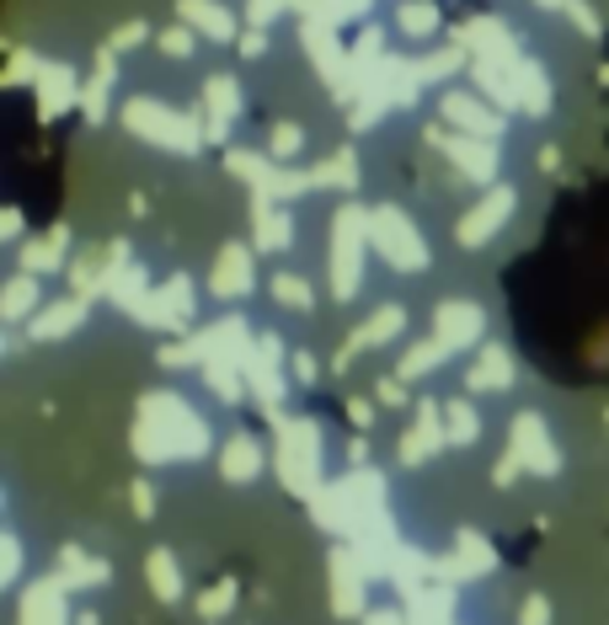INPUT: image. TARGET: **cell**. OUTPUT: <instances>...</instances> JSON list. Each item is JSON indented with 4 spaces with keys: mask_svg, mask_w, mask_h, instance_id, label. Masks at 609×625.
Returning a JSON list of instances; mask_svg holds the SVG:
<instances>
[{
    "mask_svg": "<svg viewBox=\"0 0 609 625\" xmlns=\"http://www.w3.org/2000/svg\"><path fill=\"white\" fill-rule=\"evenodd\" d=\"M449 364V353L433 342V337H423V342H412L401 359H396V375L407 379V385H418V379H427V375H438Z\"/></svg>",
    "mask_w": 609,
    "mask_h": 625,
    "instance_id": "cell-39",
    "label": "cell"
},
{
    "mask_svg": "<svg viewBox=\"0 0 609 625\" xmlns=\"http://www.w3.org/2000/svg\"><path fill=\"white\" fill-rule=\"evenodd\" d=\"M300 241V214L295 203H273L268 192H251V247L262 257H284Z\"/></svg>",
    "mask_w": 609,
    "mask_h": 625,
    "instance_id": "cell-19",
    "label": "cell"
},
{
    "mask_svg": "<svg viewBox=\"0 0 609 625\" xmlns=\"http://www.w3.org/2000/svg\"><path fill=\"white\" fill-rule=\"evenodd\" d=\"M203 295H198V284L187 278V273H172V278H156V289L145 295V305L134 311L139 326H150V332H172V337H192L203 321Z\"/></svg>",
    "mask_w": 609,
    "mask_h": 625,
    "instance_id": "cell-8",
    "label": "cell"
},
{
    "mask_svg": "<svg viewBox=\"0 0 609 625\" xmlns=\"http://www.w3.org/2000/svg\"><path fill=\"white\" fill-rule=\"evenodd\" d=\"M44 305H49V300H44V278L16 267V273L5 278V289H0V321H5V326H27Z\"/></svg>",
    "mask_w": 609,
    "mask_h": 625,
    "instance_id": "cell-30",
    "label": "cell"
},
{
    "mask_svg": "<svg viewBox=\"0 0 609 625\" xmlns=\"http://www.w3.org/2000/svg\"><path fill=\"white\" fill-rule=\"evenodd\" d=\"M128 449L139 465H198L214 449V423L209 412H198V401L183 396L177 385L166 390H145L139 407H134V423H128Z\"/></svg>",
    "mask_w": 609,
    "mask_h": 625,
    "instance_id": "cell-1",
    "label": "cell"
},
{
    "mask_svg": "<svg viewBox=\"0 0 609 625\" xmlns=\"http://www.w3.org/2000/svg\"><path fill=\"white\" fill-rule=\"evenodd\" d=\"M22 566H27V546L16 529H5V566H0V588H16L22 583Z\"/></svg>",
    "mask_w": 609,
    "mask_h": 625,
    "instance_id": "cell-46",
    "label": "cell"
},
{
    "mask_svg": "<svg viewBox=\"0 0 609 625\" xmlns=\"http://www.w3.org/2000/svg\"><path fill=\"white\" fill-rule=\"evenodd\" d=\"M177 22H187L198 38L209 43H236L241 27H236V11L225 0H177Z\"/></svg>",
    "mask_w": 609,
    "mask_h": 625,
    "instance_id": "cell-28",
    "label": "cell"
},
{
    "mask_svg": "<svg viewBox=\"0 0 609 625\" xmlns=\"http://www.w3.org/2000/svg\"><path fill=\"white\" fill-rule=\"evenodd\" d=\"M497 572V546H492L482 529H455L449 535V557H444V577L449 583H476V577H492Z\"/></svg>",
    "mask_w": 609,
    "mask_h": 625,
    "instance_id": "cell-24",
    "label": "cell"
},
{
    "mask_svg": "<svg viewBox=\"0 0 609 625\" xmlns=\"http://www.w3.org/2000/svg\"><path fill=\"white\" fill-rule=\"evenodd\" d=\"M236 593H241L236 577H220L214 588H203V593H198V621H225V615L236 610Z\"/></svg>",
    "mask_w": 609,
    "mask_h": 625,
    "instance_id": "cell-42",
    "label": "cell"
},
{
    "mask_svg": "<svg viewBox=\"0 0 609 625\" xmlns=\"http://www.w3.org/2000/svg\"><path fill=\"white\" fill-rule=\"evenodd\" d=\"M128 498H134V518H156V482L150 476H139L128 487Z\"/></svg>",
    "mask_w": 609,
    "mask_h": 625,
    "instance_id": "cell-53",
    "label": "cell"
},
{
    "mask_svg": "<svg viewBox=\"0 0 609 625\" xmlns=\"http://www.w3.org/2000/svg\"><path fill=\"white\" fill-rule=\"evenodd\" d=\"M438 449H449L444 401L423 396V401H412V428H407V434H401V443H396V460H401V465H427Z\"/></svg>",
    "mask_w": 609,
    "mask_h": 625,
    "instance_id": "cell-20",
    "label": "cell"
},
{
    "mask_svg": "<svg viewBox=\"0 0 609 625\" xmlns=\"http://www.w3.org/2000/svg\"><path fill=\"white\" fill-rule=\"evenodd\" d=\"M246 390L257 401V412L268 423L289 417V396H295V375H289V348L278 332H257V348L246 359Z\"/></svg>",
    "mask_w": 609,
    "mask_h": 625,
    "instance_id": "cell-7",
    "label": "cell"
},
{
    "mask_svg": "<svg viewBox=\"0 0 609 625\" xmlns=\"http://www.w3.org/2000/svg\"><path fill=\"white\" fill-rule=\"evenodd\" d=\"M369 209L343 203L332 214V247H326V289L337 305H353L369 284Z\"/></svg>",
    "mask_w": 609,
    "mask_h": 625,
    "instance_id": "cell-4",
    "label": "cell"
},
{
    "mask_svg": "<svg viewBox=\"0 0 609 625\" xmlns=\"http://www.w3.org/2000/svg\"><path fill=\"white\" fill-rule=\"evenodd\" d=\"M343 412H348V423H353L359 434H369V428H374V417H380V401H374V396H348V407H343Z\"/></svg>",
    "mask_w": 609,
    "mask_h": 625,
    "instance_id": "cell-51",
    "label": "cell"
},
{
    "mask_svg": "<svg viewBox=\"0 0 609 625\" xmlns=\"http://www.w3.org/2000/svg\"><path fill=\"white\" fill-rule=\"evenodd\" d=\"M262 150H268L278 166H295V161L304 155V128L300 124H273V128H268V145H262Z\"/></svg>",
    "mask_w": 609,
    "mask_h": 625,
    "instance_id": "cell-43",
    "label": "cell"
},
{
    "mask_svg": "<svg viewBox=\"0 0 609 625\" xmlns=\"http://www.w3.org/2000/svg\"><path fill=\"white\" fill-rule=\"evenodd\" d=\"M519 625H556V604H550L546 593H524V604H519Z\"/></svg>",
    "mask_w": 609,
    "mask_h": 625,
    "instance_id": "cell-50",
    "label": "cell"
},
{
    "mask_svg": "<svg viewBox=\"0 0 609 625\" xmlns=\"http://www.w3.org/2000/svg\"><path fill=\"white\" fill-rule=\"evenodd\" d=\"M257 257H262V251L251 247V241H225V247L214 251V262H209L203 289H209L214 300H225V305L251 300V295H257Z\"/></svg>",
    "mask_w": 609,
    "mask_h": 625,
    "instance_id": "cell-12",
    "label": "cell"
},
{
    "mask_svg": "<svg viewBox=\"0 0 609 625\" xmlns=\"http://www.w3.org/2000/svg\"><path fill=\"white\" fill-rule=\"evenodd\" d=\"M80 326H91V300L86 295H64V300H49L22 332H27V342L44 348V342H70Z\"/></svg>",
    "mask_w": 609,
    "mask_h": 625,
    "instance_id": "cell-25",
    "label": "cell"
},
{
    "mask_svg": "<svg viewBox=\"0 0 609 625\" xmlns=\"http://www.w3.org/2000/svg\"><path fill=\"white\" fill-rule=\"evenodd\" d=\"M390 22H396V33H401V38H412V43H427V38L444 27V16H438V5H433V0H401Z\"/></svg>",
    "mask_w": 609,
    "mask_h": 625,
    "instance_id": "cell-38",
    "label": "cell"
},
{
    "mask_svg": "<svg viewBox=\"0 0 609 625\" xmlns=\"http://www.w3.org/2000/svg\"><path fill=\"white\" fill-rule=\"evenodd\" d=\"M438 118H444V128H460V134H476V139H502V128H508L497 102L482 91H465V86H449L438 97Z\"/></svg>",
    "mask_w": 609,
    "mask_h": 625,
    "instance_id": "cell-17",
    "label": "cell"
},
{
    "mask_svg": "<svg viewBox=\"0 0 609 625\" xmlns=\"http://www.w3.org/2000/svg\"><path fill=\"white\" fill-rule=\"evenodd\" d=\"M535 5H546V11H556V5H567V0H535Z\"/></svg>",
    "mask_w": 609,
    "mask_h": 625,
    "instance_id": "cell-60",
    "label": "cell"
},
{
    "mask_svg": "<svg viewBox=\"0 0 609 625\" xmlns=\"http://www.w3.org/2000/svg\"><path fill=\"white\" fill-rule=\"evenodd\" d=\"M54 572H60L64 583L80 593V588H108L113 583V562H102L97 551H86V546H60V557H54Z\"/></svg>",
    "mask_w": 609,
    "mask_h": 625,
    "instance_id": "cell-31",
    "label": "cell"
},
{
    "mask_svg": "<svg viewBox=\"0 0 609 625\" xmlns=\"http://www.w3.org/2000/svg\"><path fill=\"white\" fill-rule=\"evenodd\" d=\"M145 38H150V27H145V22H123L119 33H113V43H108V49H113V54H123V49H139Z\"/></svg>",
    "mask_w": 609,
    "mask_h": 625,
    "instance_id": "cell-56",
    "label": "cell"
},
{
    "mask_svg": "<svg viewBox=\"0 0 609 625\" xmlns=\"http://www.w3.org/2000/svg\"><path fill=\"white\" fill-rule=\"evenodd\" d=\"M326 460H332V434H326L321 417H310V412L295 417L289 412L284 423H273V471H278V482H284L289 498L310 502L332 482Z\"/></svg>",
    "mask_w": 609,
    "mask_h": 625,
    "instance_id": "cell-3",
    "label": "cell"
},
{
    "mask_svg": "<svg viewBox=\"0 0 609 625\" xmlns=\"http://www.w3.org/2000/svg\"><path fill=\"white\" fill-rule=\"evenodd\" d=\"M401 610H407V625H460V583L427 577L401 593Z\"/></svg>",
    "mask_w": 609,
    "mask_h": 625,
    "instance_id": "cell-22",
    "label": "cell"
},
{
    "mask_svg": "<svg viewBox=\"0 0 609 625\" xmlns=\"http://www.w3.org/2000/svg\"><path fill=\"white\" fill-rule=\"evenodd\" d=\"M304 508H310V518H315L326 535H337V540H364L374 529L396 524V518H390V476L374 471V465H348L343 476H332Z\"/></svg>",
    "mask_w": 609,
    "mask_h": 625,
    "instance_id": "cell-2",
    "label": "cell"
},
{
    "mask_svg": "<svg viewBox=\"0 0 609 625\" xmlns=\"http://www.w3.org/2000/svg\"><path fill=\"white\" fill-rule=\"evenodd\" d=\"M33 91H38V118H44V124L64 118V113L80 102V80H75V70L64 60H44V75L33 80Z\"/></svg>",
    "mask_w": 609,
    "mask_h": 625,
    "instance_id": "cell-27",
    "label": "cell"
},
{
    "mask_svg": "<svg viewBox=\"0 0 609 625\" xmlns=\"http://www.w3.org/2000/svg\"><path fill=\"white\" fill-rule=\"evenodd\" d=\"M113 86H119V54L102 49V54H97V70H91V80L80 86V108H86V124L91 128L108 118V108H113Z\"/></svg>",
    "mask_w": 609,
    "mask_h": 625,
    "instance_id": "cell-33",
    "label": "cell"
},
{
    "mask_svg": "<svg viewBox=\"0 0 609 625\" xmlns=\"http://www.w3.org/2000/svg\"><path fill=\"white\" fill-rule=\"evenodd\" d=\"M369 247L374 257L396 273V278H423L433 273V247H427V230L401 209V203H369Z\"/></svg>",
    "mask_w": 609,
    "mask_h": 625,
    "instance_id": "cell-5",
    "label": "cell"
},
{
    "mask_svg": "<svg viewBox=\"0 0 609 625\" xmlns=\"http://www.w3.org/2000/svg\"><path fill=\"white\" fill-rule=\"evenodd\" d=\"M567 16L577 22V33H583V38H599V16H594V5H588V0H567Z\"/></svg>",
    "mask_w": 609,
    "mask_h": 625,
    "instance_id": "cell-55",
    "label": "cell"
},
{
    "mask_svg": "<svg viewBox=\"0 0 609 625\" xmlns=\"http://www.w3.org/2000/svg\"><path fill=\"white\" fill-rule=\"evenodd\" d=\"M268 295H273V305L289 315H310L315 311V289H310V278L295 273V267H278L273 278H268Z\"/></svg>",
    "mask_w": 609,
    "mask_h": 625,
    "instance_id": "cell-37",
    "label": "cell"
},
{
    "mask_svg": "<svg viewBox=\"0 0 609 625\" xmlns=\"http://www.w3.org/2000/svg\"><path fill=\"white\" fill-rule=\"evenodd\" d=\"M508 449L519 454L524 476H540V482L561 476V465H567L561 460V438H556V428H550V417L540 407H519L508 417Z\"/></svg>",
    "mask_w": 609,
    "mask_h": 625,
    "instance_id": "cell-9",
    "label": "cell"
},
{
    "mask_svg": "<svg viewBox=\"0 0 609 625\" xmlns=\"http://www.w3.org/2000/svg\"><path fill=\"white\" fill-rule=\"evenodd\" d=\"M22 230H27V220H22V209H16V203H11V209H5V214H0V247H22Z\"/></svg>",
    "mask_w": 609,
    "mask_h": 625,
    "instance_id": "cell-54",
    "label": "cell"
},
{
    "mask_svg": "<svg viewBox=\"0 0 609 625\" xmlns=\"http://www.w3.org/2000/svg\"><path fill=\"white\" fill-rule=\"evenodd\" d=\"M289 375H295L300 390H315V385H321V359H315L310 348H289Z\"/></svg>",
    "mask_w": 609,
    "mask_h": 625,
    "instance_id": "cell-48",
    "label": "cell"
},
{
    "mask_svg": "<svg viewBox=\"0 0 609 625\" xmlns=\"http://www.w3.org/2000/svg\"><path fill=\"white\" fill-rule=\"evenodd\" d=\"M407 326H412V311L401 305V300H385V305H374V311L353 326V337H348V348L332 359V370L343 375L348 364H353V353H380V348H390V342H401L407 337Z\"/></svg>",
    "mask_w": 609,
    "mask_h": 625,
    "instance_id": "cell-14",
    "label": "cell"
},
{
    "mask_svg": "<svg viewBox=\"0 0 609 625\" xmlns=\"http://www.w3.org/2000/svg\"><path fill=\"white\" fill-rule=\"evenodd\" d=\"M268 465H273V443H262L251 428L225 434L220 454H214V471H220L225 487H257V482L268 476Z\"/></svg>",
    "mask_w": 609,
    "mask_h": 625,
    "instance_id": "cell-16",
    "label": "cell"
},
{
    "mask_svg": "<svg viewBox=\"0 0 609 625\" xmlns=\"http://www.w3.org/2000/svg\"><path fill=\"white\" fill-rule=\"evenodd\" d=\"M550 75L540 70L535 60H519L513 64V113H524V118H546L550 113Z\"/></svg>",
    "mask_w": 609,
    "mask_h": 625,
    "instance_id": "cell-32",
    "label": "cell"
},
{
    "mask_svg": "<svg viewBox=\"0 0 609 625\" xmlns=\"http://www.w3.org/2000/svg\"><path fill=\"white\" fill-rule=\"evenodd\" d=\"M460 49H465L471 60H492V64L524 60V54H519V38H513V27H508L502 16H476V22H465V27H460Z\"/></svg>",
    "mask_w": 609,
    "mask_h": 625,
    "instance_id": "cell-26",
    "label": "cell"
},
{
    "mask_svg": "<svg viewBox=\"0 0 609 625\" xmlns=\"http://www.w3.org/2000/svg\"><path fill=\"white\" fill-rule=\"evenodd\" d=\"M119 118L134 139H145V145H156V150H166V155H187V161H192V155L203 150V139H209L192 113L161 102V97H123Z\"/></svg>",
    "mask_w": 609,
    "mask_h": 625,
    "instance_id": "cell-6",
    "label": "cell"
},
{
    "mask_svg": "<svg viewBox=\"0 0 609 625\" xmlns=\"http://www.w3.org/2000/svg\"><path fill=\"white\" fill-rule=\"evenodd\" d=\"M487 326H492L487 305H482V300H465V295L438 300L433 315H427V337H433L449 359H465L471 348H482V342H487Z\"/></svg>",
    "mask_w": 609,
    "mask_h": 625,
    "instance_id": "cell-10",
    "label": "cell"
},
{
    "mask_svg": "<svg viewBox=\"0 0 609 625\" xmlns=\"http://www.w3.org/2000/svg\"><path fill=\"white\" fill-rule=\"evenodd\" d=\"M310 177H315V188L359 192V177H364V172H359V150H337V155H326Z\"/></svg>",
    "mask_w": 609,
    "mask_h": 625,
    "instance_id": "cell-40",
    "label": "cell"
},
{
    "mask_svg": "<svg viewBox=\"0 0 609 625\" xmlns=\"http://www.w3.org/2000/svg\"><path fill=\"white\" fill-rule=\"evenodd\" d=\"M203 113H209V118H203V134H209L214 145H225L231 128L246 118V91L231 70H214V75L203 80Z\"/></svg>",
    "mask_w": 609,
    "mask_h": 625,
    "instance_id": "cell-21",
    "label": "cell"
},
{
    "mask_svg": "<svg viewBox=\"0 0 609 625\" xmlns=\"http://www.w3.org/2000/svg\"><path fill=\"white\" fill-rule=\"evenodd\" d=\"M70 593H75V588L49 566L44 577H33V583L16 593V625H75Z\"/></svg>",
    "mask_w": 609,
    "mask_h": 625,
    "instance_id": "cell-18",
    "label": "cell"
},
{
    "mask_svg": "<svg viewBox=\"0 0 609 625\" xmlns=\"http://www.w3.org/2000/svg\"><path fill=\"white\" fill-rule=\"evenodd\" d=\"M374 401H380L385 412H401V407H412V396H407V379H401V375H380V379H374Z\"/></svg>",
    "mask_w": 609,
    "mask_h": 625,
    "instance_id": "cell-49",
    "label": "cell"
},
{
    "mask_svg": "<svg viewBox=\"0 0 609 625\" xmlns=\"http://www.w3.org/2000/svg\"><path fill=\"white\" fill-rule=\"evenodd\" d=\"M444 423H449V449H476V443L487 438V417H482L476 396L444 401Z\"/></svg>",
    "mask_w": 609,
    "mask_h": 625,
    "instance_id": "cell-35",
    "label": "cell"
},
{
    "mask_svg": "<svg viewBox=\"0 0 609 625\" xmlns=\"http://www.w3.org/2000/svg\"><path fill=\"white\" fill-rule=\"evenodd\" d=\"M455 70H465V49H438L433 60H427V54L418 60V80H423V86H444Z\"/></svg>",
    "mask_w": 609,
    "mask_h": 625,
    "instance_id": "cell-44",
    "label": "cell"
},
{
    "mask_svg": "<svg viewBox=\"0 0 609 625\" xmlns=\"http://www.w3.org/2000/svg\"><path fill=\"white\" fill-rule=\"evenodd\" d=\"M348 465H369V434L348 438Z\"/></svg>",
    "mask_w": 609,
    "mask_h": 625,
    "instance_id": "cell-59",
    "label": "cell"
},
{
    "mask_svg": "<svg viewBox=\"0 0 609 625\" xmlns=\"http://www.w3.org/2000/svg\"><path fill=\"white\" fill-rule=\"evenodd\" d=\"M273 166H278V161H273L268 150H246V145H231V155H225V172L241 177L246 188H262V183L273 177Z\"/></svg>",
    "mask_w": 609,
    "mask_h": 625,
    "instance_id": "cell-41",
    "label": "cell"
},
{
    "mask_svg": "<svg viewBox=\"0 0 609 625\" xmlns=\"http://www.w3.org/2000/svg\"><path fill=\"white\" fill-rule=\"evenodd\" d=\"M433 145L449 155V166H455L460 177H471V183H482V188H492L497 172H502L497 139H476V134H460V128H433Z\"/></svg>",
    "mask_w": 609,
    "mask_h": 625,
    "instance_id": "cell-15",
    "label": "cell"
},
{
    "mask_svg": "<svg viewBox=\"0 0 609 625\" xmlns=\"http://www.w3.org/2000/svg\"><path fill=\"white\" fill-rule=\"evenodd\" d=\"M198 379H203V390H209L225 412H236L246 396H251V390H246V370H241V364H220V359H209V364L198 370Z\"/></svg>",
    "mask_w": 609,
    "mask_h": 625,
    "instance_id": "cell-36",
    "label": "cell"
},
{
    "mask_svg": "<svg viewBox=\"0 0 609 625\" xmlns=\"http://www.w3.org/2000/svg\"><path fill=\"white\" fill-rule=\"evenodd\" d=\"M326 577H332V615L343 621H364L369 615V566L353 546H332L326 557Z\"/></svg>",
    "mask_w": 609,
    "mask_h": 625,
    "instance_id": "cell-13",
    "label": "cell"
},
{
    "mask_svg": "<svg viewBox=\"0 0 609 625\" xmlns=\"http://www.w3.org/2000/svg\"><path fill=\"white\" fill-rule=\"evenodd\" d=\"M364 625H407V610L401 604H385V610H369Z\"/></svg>",
    "mask_w": 609,
    "mask_h": 625,
    "instance_id": "cell-58",
    "label": "cell"
},
{
    "mask_svg": "<svg viewBox=\"0 0 609 625\" xmlns=\"http://www.w3.org/2000/svg\"><path fill=\"white\" fill-rule=\"evenodd\" d=\"M519 214V188L513 183H492L460 220H455V247L460 251H482L492 247L502 230H508V220Z\"/></svg>",
    "mask_w": 609,
    "mask_h": 625,
    "instance_id": "cell-11",
    "label": "cell"
},
{
    "mask_svg": "<svg viewBox=\"0 0 609 625\" xmlns=\"http://www.w3.org/2000/svg\"><path fill=\"white\" fill-rule=\"evenodd\" d=\"M519 476H524L519 454H513V449H508V454H497V465H492V487H497V492H508V487H519Z\"/></svg>",
    "mask_w": 609,
    "mask_h": 625,
    "instance_id": "cell-52",
    "label": "cell"
},
{
    "mask_svg": "<svg viewBox=\"0 0 609 625\" xmlns=\"http://www.w3.org/2000/svg\"><path fill=\"white\" fill-rule=\"evenodd\" d=\"M145 583H150V593H156L161 604H183L187 577H183V562L172 557V546H150V557H145Z\"/></svg>",
    "mask_w": 609,
    "mask_h": 625,
    "instance_id": "cell-34",
    "label": "cell"
},
{
    "mask_svg": "<svg viewBox=\"0 0 609 625\" xmlns=\"http://www.w3.org/2000/svg\"><path fill=\"white\" fill-rule=\"evenodd\" d=\"M513 379H519L513 348L487 337V342L471 353V364H465V396H502V390H513Z\"/></svg>",
    "mask_w": 609,
    "mask_h": 625,
    "instance_id": "cell-23",
    "label": "cell"
},
{
    "mask_svg": "<svg viewBox=\"0 0 609 625\" xmlns=\"http://www.w3.org/2000/svg\"><path fill=\"white\" fill-rule=\"evenodd\" d=\"M236 43H241V60H262V54H268V33H262V27H251V33H241Z\"/></svg>",
    "mask_w": 609,
    "mask_h": 625,
    "instance_id": "cell-57",
    "label": "cell"
},
{
    "mask_svg": "<svg viewBox=\"0 0 609 625\" xmlns=\"http://www.w3.org/2000/svg\"><path fill=\"white\" fill-rule=\"evenodd\" d=\"M156 49H161L166 60H192V54H198V33H192L187 22H177V27H161V33H156Z\"/></svg>",
    "mask_w": 609,
    "mask_h": 625,
    "instance_id": "cell-45",
    "label": "cell"
},
{
    "mask_svg": "<svg viewBox=\"0 0 609 625\" xmlns=\"http://www.w3.org/2000/svg\"><path fill=\"white\" fill-rule=\"evenodd\" d=\"M70 225H54L49 236H33V241H22L16 247V267L22 273H38V278H54L64 273V262H70Z\"/></svg>",
    "mask_w": 609,
    "mask_h": 625,
    "instance_id": "cell-29",
    "label": "cell"
},
{
    "mask_svg": "<svg viewBox=\"0 0 609 625\" xmlns=\"http://www.w3.org/2000/svg\"><path fill=\"white\" fill-rule=\"evenodd\" d=\"M156 364H161V370H172V375H183V370H198L203 359H198V348H192V337H183V342H172V348H161V353H156Z\"/></svg>",
    "mask_w": 609,
    "mask_h": 625,
    "instance_id": "cell-47",
    "label": "cell"
}]
</instances>
